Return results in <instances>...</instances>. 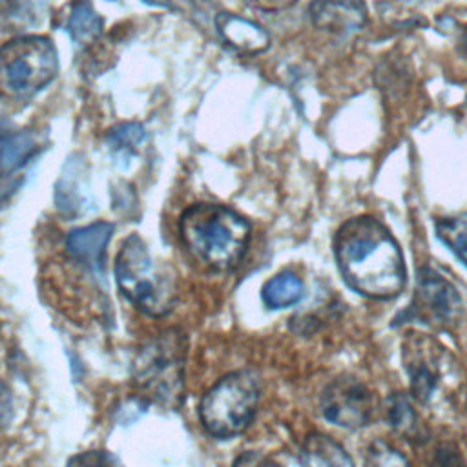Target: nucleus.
<instances>
[{
	"label": "nucleus",
	"instance_id": "22",
	"mask_svg": "<svg viewBox=\"0 0 467 467\" xmlns=\"http://www.w3.org/2000/svg\"><path fill=\"white\" fill-rule=\"evenodd\" d=\"M69 463H88V465H106V463H119L117 458H113L111 454L104 452V451H89L84 452L82 456H75L69 460Z\"/></svg>",
	"mask_w": 467,
	"mask_h": 467
},
{
	"label": "nucleus",
	"instance_id": "13",
	"mask_svg": "<svg viewBox=\"0 0 467 467\" xmlns=\"http://www.w3.org/2000/svg\"><path fill=\"white\" fill-rule=\"evenodd\" d=\"M215 29L223 42L232 49L246 55L263 53L270 46V35L263 26L234 13H219L213 18Z\"/></svg>",
	"mask_w": 467,
	"mask_h": 467
},
{
	"label": "nucleus",
	"instance_id": "8",
	"mask_svg": "<svg viewBox=\"0 0 467 467\" xmlns=\"http://www.w3.org/2000/svg\"><path fill=\"white\" fill-rule=\"evenodd\" d=\"M321 414L327 421L343 429H359L370 421L372 398L356 378L334 379L321 394Z\"/></svg>",
	"mask_w": 467,
	"mask_h": 467
},
{
	"label": "nucleus",
	"instance_id": "11",
	"mask_svg": "<svg viewBox=\"0 0 467 467\" xmlns=\"http://www.w3.org/2000/svg\"><path fill=\"white\" fill-rule=\"evenodd\" d=\"M111 234L113 224L106 221H97L75 228L66 235V252L82 268L93 274H102L106 246L111 239Z\"/></svg>",
	"mask_w": 467,
	"mask_h": 467
},
{
	"label": "nucleus",
	"instance_id": "20",
	"mask_svg": "<svg viewBox=\"0 0 467 467\" xmlns=\"http://www.w3.org/2000/svg\"><path fill=\"white\" fill-rule=\"evenodd\" d=\"M367 463L370 465H387V467H396V465H407V458L398 452L394 447H390L387 441H372L367 447Z\"/></svg>",
	"mask_w": 467,
	"mask_h": 467
},
{
	"label": "nucleus",
	"instance_id": "16",
	"mask_svg": "<svg viewBox=\"0 0 467 467\" xmlns=\"http://www.w3.org/2000/svg\"><path fill=\"white\" fill-rule=\"evenodd\" d=\"M303 294H305L303 281L292 272H281L274 275L263 285V290H261L263 303L272 310L286 308L299 303Z\"/></svg>",
	"mask_w": 467,
	"mask_h": 467
},
{
	"label": "nucleus",
	"instance_id": "1",
	"mask_svg": "<svg viewBox=\"0 0 467 467\" xmlns=\"http://www.w3.org/2000/svg\"><path fill=\"white\" fill-rule=\"evenodd\" d=\"M334 255L345 283L368 299H392L407 281L405 259L389 228L359 215L345 221L334 235Z\"/></svg>",
	"mask_w": 467,
	"mask_h": 467
},
{
	"label": "nucleus",
	"instance_id": "15",
	"mask_svg": "<svg viewBox=\"0 0 467 467\" xmlns=\"http://www.w3.org/2000/svg\"><path fill=\"white\" fill-rule=\"evenodd\" d=\"M104 22L89 0H75L67 13L66 31L77 47H89L102 35Z\"/></svg>",
	"mask_w": 467,
	"mask_h": 467
},
{
	"label": "nucleus",
	"instance_id": "9",
	"mask_svg": "<svg viewBox=\"0 0 467 467\" xmlns=\"http://www.w3.org/2000/svg\"><path fill=\"white\" fill-rule=\"evenodd\" d=\"M441 350L432 337L418 332L407 334L401 343V359L410 379V392L420 403H427L438 389Z\"/></svg>",
	"mask_w": 467,
	"mask_h": 467
},
{
	"label": "nucleus",
	"instance_id": "5",
	"mask_svg": "<svg viewBox=\"0 0 467 467\" xmlns=\"http://www.w3.org/2000/svg\"><path fill=\"white\" fill-rule=\"evenodd\" d=\"M259 379L250 370H235L212 385L199 401V421L206 434L230 440L241 434L255 416Z\"/></svg>",
	"mask_w": 467,
	"mask_h": 467
},
{
	"label": "nucleus",
	"instance_id": "12",
	"mask_svg": "<svg viewBox=\"0 0 467 467\" xmlns=\"http://www.w3.org/2000/svg\"><path fill=\"white\" fill-rule=\"evenodd\" d=\"M308 15L316 27L343 36L358 33L367 24L363 0H312Z\"/></svg>",
	"mask_w": 467,
	"mask_h": 467
},
{
	"label": "nucleus",
	"instance_id": "4",
	"mask_svg": "<svg viewBox=\"0 0 467 467\" xmlns=\"http://www.w3.org/2000/svg\"><path fill=\"white\" fill-rule=\"evenodd\" d=\"M188 339L181 328H168L140 347L133 359V383L151 401L177 407L184 396Z\"/></svg>",
	"mask_w": 467,
	"mask_h": 467
},
{
	"label": "nucleus",
	"instance_id": "2",
	"mask_svg": "<svg viewBox=\"0 0 467 467\" xmlns=\"http://www.w3.org/2000/svg\"><path fill=\"white\" fill-rule=\"evenodd\" d=\"M250 223L217 202H195L179 219V237L193 259L215 272L234 270L250 244Z\"/></svg>",
	"mask_w": 467,
	"mask_h": 467
},
{
	"label": "nucleus",
	"instance_id": "23",
	"mask_svg": "<svg viewBox=\"0 0 467 467\" xmlns=\"http://www.w3.org/2000/svg\"><path fill=\"white\" fill-rule=\"evenodd\" d=\"M465 407H467V390H465Z\"/></svg>",
	"mask_w": 467,
	"mask_h": 467
},
{
	"label": "nucleus",
	"instance_id": "18",
	"mask_svg": "<svg viewBox=\"0 0 467 467\" xmlns=\"http://www.w3.org/2000/svg\"><path fill=\"white\" fill-rule=\"evenodd\" d=\"M144 140L146 130L139 122H120L113 126L106 135L108 148L111 150V153L120 157L133 155Z\"/></svg>",
	"mask_w": 467,
	"mask_h": 467
},
{
	"label": "nucleus",
	"instance_id": "14",
	"mask_svg": "<svg viewBox=\"0 0 467 467\" xmlns=\"http://www.w3.org/2000/svg\"><path fill=\"white\" fill-rule=\"evenodd\" d=\"M299 462L303 465L317 467H350L354 462L347 451L327 434H308L299 449Z\"/></svg>",
	"mask_w": 467,
	"mask_h": 467
},
{
	"label": "nucleus",
	"instance_id": "21",
	"mask_svg": "<svg viewBox=\"0 0 467 467\" xmlns=\"http://www.w3.org/2000/svg\"><path fill=\"white\" fill-rule=\"evenodd\" d=\"M13 420V394L11 389L0 381V429L9 425Z\"/></svg>",
	"mask_w": 467,
	"mask_h": 467
},
{
	"label": "nucleus",
	"instance_id": "17",
	"mask_svg": "<svg viewBox=\"0 0 467 467\" xmlns=\"http://www.w3.org/2000/svg\"><path fill=\"white\" fill-rule=\"evenodd\" d=\"M434 228L438 239L467 266V215L440 217Z\"/></svg>",
	"mask_w": 467,
	"mask_h": 467
},
{
	"label": "nucleus",
	"instance_id": "6",
	"mask_svg": "<svg viewBox=\"0 0 467 467\" xmlns=\"http://www.w3.org/2000/svg\"><path fill=\"white\" fill-rule=\"evenodd\" d=\"M57 71V49L47 36H15L0 47V97L31 99L55 78Z\"/></svg>",
	"mask_w": 467,
	"mask_h": 467
},
{
	"label": "nucleus",
	"instance_id": "7",
	"mask_svg": "<svg viewBox=\"0 0 467 467\" xmlns=\"http://www.w3.org/2000/svg\"><path fill=\"white\" fill-rule=\"evenodd\" d=\"M463 312L456 286L434 268H420L409 306L392 319V327L421 323L436 330L454 327Z\"/></svg>",
	"mask_w": 467,
	"mask_h": 467
},
{
	"label": "nucleus",
	"instance_id": "3",
	"mask_svg": "<svg viewBox=\"0 0 467 467\" xmlns=\"http://www.w3.org/2000/svg\"><path fill=\"white\" fill-rule=\"evenodd\" d=\"M113 270L119 290L135 308L150 317H162L173 310L179 297L175 274L151 257L137 234L122 243Z\"/></svg>",
	"mask_w": 467,
	"mask_h": 467
},
{
	"label": "nucleus",
	"instance_id": "19",
	"mask_svg": "<svg viewBox=\"0 0 467 467\" xmlns=\"http://www.w3.org/2000/svg\"><path fill=\"white\" fill-rule=\"evenodd\" d=\"M385 416L389 425L405 436L414 438L420 431L418 416L403 394H390L385 405Z\"/></svg>",
	"mask_w": 467,
	"mask_h": 467
},
{
	"label": "nucleus",
	"instance_id": "10",
	"mask_svg": "<svg viewBox=\"0 0 467 467\" xmlns=\"http://www.w3.org/2000/svg\"><path fill=\"white\" fill-rule=\"evenodd\" d=\"M42 148L44 146L35 130L0 128V201H5L9 193L20 186V171Z\"/></svg>",
	"mask_w": 467,
	"mask_h": 467
}]
</instances>
